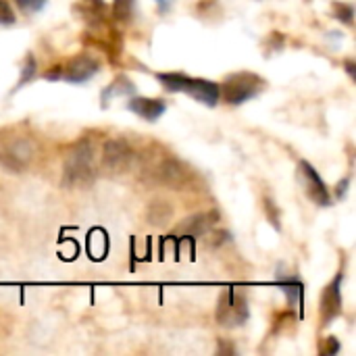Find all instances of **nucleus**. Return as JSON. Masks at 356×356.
<instances>
[{"instance_id":"obj_25","label":"nucleus","mask_w":356,"mask_h":356,"mask_svg":"<svg viewBox=\"0 0 356 356\" xmlns=\"http://www.w3.org/2000/svg\"><path fill=\"white\" fill-rule=\"evenodd\" d=\"M213 240H215V242H213V246H221V244H225V242L229 240V234H227V232H221V229H219V232H217V234L213 236Z\"/></svg>"},{"instance_id":"obj_15","label":"nucleus","mask_w":356,"mask_h":356,"mask_svg":"<svg viewBox=\"0 0 356 356\" xmlns=\"http://www.w3.org/2000/svg\"><path fill=\"white\" fill-rule=\"evenodd\" d=\"M277 286H280V288L284 290V294L288 296L290 307H296V309H300V307H302L305 286H302V282H300L296 275H292V273L280 275V277H277Z\"/></svg>"},{"instance_id":"obj_26","label":"nucleus","mask_w":356,"mask_h":356,"mask_svg":"<svg viewBox=\"0 0 356 356\" xmlns=\"http://www.w3.org/2000/svg\"><path fill=\"white\" fill-rule=\"evenodd\" d=\"M344 67H346V71H348V75H350V79H355V77H356L355 60H353V58H346V60H344Z\"/></svg>"},{"instance_id":"obj_22","label":"nucleus","mask_w":356,"mask_h":356,"mask_svg":"<svg viewBox=\"0 0 356 356\" xmlns=\"http://www.w3.org/2000/svg\"><path fill=\"white\" fill-rule=\"evenodd\" d=\"M15 4L23 13H40L46 6V0H15Z\"/></svg>"},{"instance_id":"obj_4","label":"nucleus","mask_w":356,"mask_h":356,"mask_svg":"<svg viewBox=\"0 0 356 356\" xmlns=\"http://www.w3.org/2000/svg\"><path fill=\"white\" fill-rule=\"evenodd\" d=\"M215 319L225 330H236V327L246 325V321L250 319V307H248L246 292H242L238 288L223 290L217 300Z\"/></svg>"},{"instance_id":"obj_12","label":"nucleus","mask_w":356,"mask_h":356,"mask_svg":"<svg viewBox=\"0 0 356 356\" xmlns=\"http://www.w3.org/2000/svg\"><path fill=\"white\" fill-rule=\"evenodd\" d=\"M127 108H129L134 115H138V117H142V119H146V121L152 123V121H156V119L163 117V113L167 111V102L161 100V98L134 96V98L127 102Z\"/></svg>"},{"instance_id":"obj_14","label":"nucleus","mask_w":356,"mask_h":356,"mask_svg":"<svg viewBox=\"0 0 356 356\" xmlns=\"http://www.w3.org/2000/svg\"><path fill=\"white\" fill-rule=\"evenodd\" d=\"M75 13L88 23V25H100L106 17V4L104 0H77Z\"/></svg>"},{"instance_id":"obj_1","label":"nucleus","mask_w":356,"mask_h":356,"mask_svg":"<svg viewBox=\"0 0 356 356\" xmlns=\"http://www.w3.org/2000/svg\"><path fill=\"white\" fill-rule=\"evenodd\" d=\"M96 159L98 154H96V146L92 140L77 142L67 154L65 165H63V188L83 190L92 186L98 177Z\"/></svg>"},{"instance_id":"obj_19","label":"nucleus","mask_w":356,"mask_h":356,"mask_svg":"<svg viewBox=\"0 0 356 356\" xmlns=\"http://www.w3.org/2000/svg\"><path fill=\"white\" fill-rule=\"evenodd\" d=\"M35 75H38V63H35V56H33V54H27V58H25V65H23V69H21V77H19L17 90H19L23 83L31 81Z\"/></svg>"},{"instance_id":"obj_21","label":"nucleus","mask_w":356,"mask_h":356,"mask_svg":"<svg viewBox=\"0 0 356 356\" xmlns=\"http://www.w3.org/2000/svg\"><path fill=\"white\" fill-rule=\"evenodd\" d=\"M17 21V15L13 6L6 0H0V25H13Z\"/></svg>"},{"instance_id":"obj_24","label":"nucleus","mask_w":356,"mask_h":356,"mask_svg":"<svg viewBox=\"0 0 356 356\" xmlns=\"http://www.w3.org/2000/svg\"><path fill=\"white\" fill-rule=\"evenodd\" d=\"M219 355H236V348L227 340H219Z\"/></svg>"},{"instance_id":"obj_20","label":"nucleus","mask_w":356,"mask_h":356,"mask_svg":"<svg viewBox=\"0 0 356 356\" xmlns=\"http://www.w3.org/2000/svg\"><path fill=\"white\" fill-rule=\"evenodd\" d=\"M263 204H265V213H267L269 223H271V225H275V229H282V213H280V209H277L275 200H271L269 196H265Z\"/></svg>"},{"instance_id":"obj_13","label":"nucleus","mask_w":356,"mask_h":356,"mask_svg":"<svg viewBox=\"0 0 356 356\" xmlns=\"http://www.w3.org/2000/svg\"><path fill=\"white\" fill-rule=\"evenodd\" d=\"M173 215H175V209L169 200L165 198H156L148 204L146 209V221L148 225L152 227H167L171 221H173Z\"/></svg>"},{"instance_id":"obj_9","label":"nucleus","mask_w":356,"mask_h":356,"mask_svg":"<svg viewBox=\"0 0 356 356\" xmlns=\"http://www.w3.org/2000/svg\"><path fill=\"white\" fill-rule=\"evenodd\" d=\"M342 284H344V273L340 271L321 292L319 315H321V325L323 327H327L342 313Z\"/></svg>"},{"instance_id":"obj_7","label":"nucleus","mask_w":356,"mask_h":356,"mask_svg":"<svg viewBox=\"0 0 356 356\" xmlns=\"http://www.w3.org/2000/svg\"><path fill=\"white\" fill-rule=\"evenodd\" d=\"M154 179L167 188H173V190H184L190 186L192 181V171L186 167V163H181L179 159L175 156H167L163 159L156 167H154Z\"/></svg>"},{"instance_id":"obj_23","label":"nucleus","mask_w":356,"mask_h":356,"mask_svg":"<svg viewBox=\"0 0 356 356\" xmlns=\"http://www.w3.org/2000/svg\"><path fill=\"white\" fill-rule=\"evenodd\" d=\"M348 188H350V177H344L338 186H336V198H344L346 196V192H348Z\"/></svg>"},{"instance_id":"obj_10","label":"nucleus","mask_w":356,"mask_h":356,"mask_svg":"<svg viewBox=\"0 0 356 356\" xmlns=\"http://www.w3.org/2000/svg\"><path fill=\"white\" fill-rule=\"evenodd\" d=\"M100 71V60L92 54H77L71 56L63 65V79L69 83H86Z\"/></svg>"},{"instance_id":"obj_3","label":"nucleus","mask_w":356,"mask_h":356,"mask_svg":"<svg viewBox=\"0 0 356 356\" xmlns=\"http://www.w3.org/2000/svg\"><path fill=\"white\" fill-rule=\"evenodd\" d=\"M265 79L252 71H238L225 77V81L219 86V96L229 106H240L252 98H257L265 90Z\"/></svg>"},{"instance_id":"obj_8","label":"nucleus","mask_w":356,"mask_h":356,"mask_svg":"<svg viewBox=\"0 0 356 356\" xmlns=\"http://www.w3.org/2000/svg\"><path fill=\"white\" fill-rule=\"evenodd\" d=\"M298 177L305 186V194L317 204V207H330L332 204V194L323 181V177L317 173V169L307 163V161H300L298 163Z\"/></svg>"},{"instance_id":"obj_18","label":"nucleus","mask_w":356,"mask_h":356,"mask_svg":"<svg viewBox=\"0 0 356 356\" xmlns=\"http://www.w3.org/2000/svg\"><path fill=\"white\" fill-rule=\"evenodd\" d=\"M334 15L336 19H340L342 23H346L348 27L355 23V6L350 2H334Z\"/></svg>"},{"instance_id":"obj_6","label":"nucleus","mask_w":356,"mask_h":356,"mask_svg":"<svg viewBox=\"0 0 356 356\" xmlns=\"http://www.w3.org/2000/svg\"><path fill=\"white\" fill-rule=\"evenodd\" d=\"M134 159H136V152L125 138L106 140L102 146V152H100L102 169L113 175H121V173L129 171V167L134 165Z\"/></svg>"},{"instance_id":"obj_11","label":"nucleus","mask_w":356,"mask_h":356,"mask_svg":"<svg viewBox=\"0 0 356 356\" xmlns=\"http://www.w3.org/2000/svg\"><path fill=\"white\" fill-rule=\"evenodd\" d=\"M219 213L217 211H207V213H196V215H190L186 217L181 223H177V227L173 229L177 236H184V238H200V236H207L215 229V225L219 223Z\"/></svg>"},{"instance_id":"obj_5","label":"nucleus","mask_w":356,"mask_h":356,"mask_svg":"<svg viewBox=\"0 0 356 356\" xmlns=\"http://www.w3.org/2000/svg\"><path fill=\"white\" fill-rule=\"evenodd\" d=\"M35 144L25 136H15L2 142L0 146V165L10 173H23L35 159Z\"/></svg>"},{"instance_id":"obj_17","label":"nucleus","mask_w":356,"mask_h":356,"mask_svg":"<svg viewBox=\"0 0 356 356\" xmlns=\"http://www.w3.org/2000/svg\"><path fill=\"white\" fill-rule=\"evenodd\" d=\"M136 0H113V17L119 23H127L134 17Z\"/></svg>"},{"instance_id":"obj_16","label":"nucleus","mask_w":356,"mask_h":356,"mask_svg":"<svg viewBox=\"0 0 356 356\" xmlns=\"http://www.w3.org/2000/svg\"><path fill=\"white\" fill-rule=\"evenodd\" d=\"M134 90H136V86L125 77V75H121V77H117L104 92H102V104L106 106V102L113 98V96H121V94H134Z\"/></svg>"},{"instance_id":"obj_2","label":"nucleus","mask_w":356,"mask_h":356,"mask_svg":"<svg viewBox=\"0 0 356 356\" xmlns=\"http://www.w3.org/2000/svg\"><path fill=\"white\" fill-rule=\"evenodd\" d=\"M156 79L163 83V88L167 92H184L188 96H192L194 100L207 104V106H217V102L221 100L219 96V83L211 81V79H202V77H190L186 73H156Z\"/></svg>"}]
</instances>
